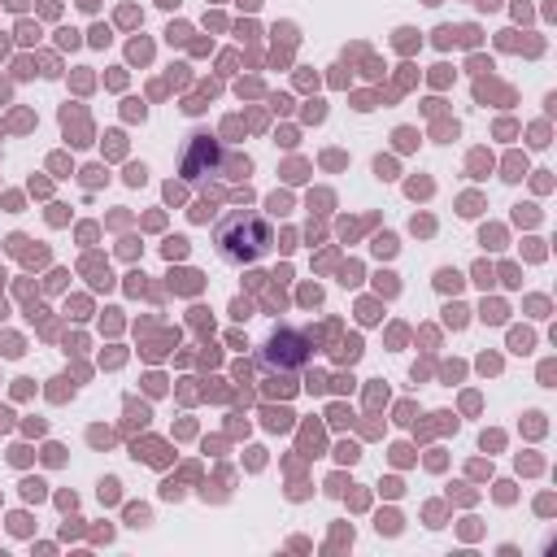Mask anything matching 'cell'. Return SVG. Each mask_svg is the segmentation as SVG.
<instances>
[{
	"instance_id": "3957f363",
	"label": "cell",
	"mask_w": 557,
	"mask_h": 557,
	"mask_svg": "<svg viewBox=\"0 0 557 557\" xmlns=\"http://www.w3.org/2000/svg\"><path fill=\"white\" fill-rule=\"evenodd\" d=\"M305 361H309V339L296 335V331H274L257 352V366L265 374H274V370L278 374H296V370H305Z\"/></svg>"
},
{
	"instance_id": "7a4b0ae2",
	"label": "cell",
	"mask_w": 557,
	"mask_h": 557,
	"mask_svg": "<svg viewBox=\"0 0 557 557\" xmlns=\"http://www.w3.org/2000/svg\"><path fill=\"white\" fill-rule=\"evenodd\" d=\"M178 174H183V183H191V187H209V183H235V178H244L248 174V157H239V152H231L222 139H213V135H191L187 139V148H183V161H178Z\"/></svg>"
},
{
	"instance_id": "6da1fadb",
	"label": "cell",
	"mask_w": 557,
	"mask_h": 557,
	"mask_svg": "<svg viewBox=\"0 0 557 557\" xmlns=\"http://www.w3.org/2000/svg\"><path fill=\"white\" fill-rule=\"evenodd\" d=\"M213 248L231 265H252L274 248V231L257 209H231L213 226Z\"/></svg>"
}]
</instances>
